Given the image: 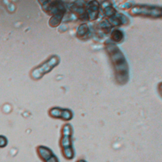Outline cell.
Returning a JSON list of instances; mask_svg holds the SVG:
<instances>
[{"mask_svg":"<svg viewBox=\"0 0 162 162\" xmlns=\"http://www.w3.org/2000/svg\"><path fill=\"white\" fill-rule=\"evenodd\" d=\"M110 46L108 51L116 72V77H122L121 82L126 81L128 77V67L125 59L117 47L113 45Z\"/></svg>","mask_w":162,"mask_h":162,"instance_id":"1","label":"cell"},{"mask_svg":"<svg viewBox=\"0 0 162 162\" xmlns=\"http://www.w3.org/2000/svg\"><path fill=\"white\" fill-rule=\"evenodd\" d=\"M60 62V59L57 56H52L49 60L44 63L41 67L35 68L32 72V76L35 79H39L45 73L50 72Z\"/></svg>","mask_w":162,"mask_h":162,"instance_id":"2","label":"cell"},{"mask_svg":"<svg viewBox=\"0 0 162 162\" xmlns=\"http://www.w3.org/2000/svg\"><path fill=\"white\" fill-rule=\"evenodd\" d=\"M132 11L136 12V14L142 11V15H150L151 17H161V8H158V7H136L132 9Z\"/></svg>","mask_w":162,"mask_h":162,"instance_id":"3","label":"cell"},{"mask_svg":"<svg viewBox=\"0 0 162 162\" xmlns=\"http://www.w3.org/2000/svg\"><path fill=\"white\" fill-rule=\"evenodd\" d=\"M51 115L55 117L63 118L65 120H70L72 118V113L70 111L67 110H63L60 108H53L51 110Z\"/></svg>","mask_w":162,"mask_h":162,"instance_id":"4","label":"cell"},{"mask_svg":"<svg viewBox=\"0 0 162 162\" xmlns=\"http://www.w3.org/2000/svg\"><path fill=\"white\" fill-rule=\"evenodd\" d=\"M88 15L90 16L91 20H94L96 19L98 10H99V5L97 2H91L88 4Z\"/></svg>","mask_w":162,"mask_h":162,"instance_id":"5","label":"cell"},{"mask_svg":"<svg viewBox=\"0 0 162 162\" xmlns=\"http://www.w3.org/2000/svg\"><path fill=\"white\" fill-rule=\"evenodd\" d=\"M123 37L124 34L120 30H115L112 33V39L116 42L120 41L122 39Z\"/></svg>","mask_w":162,"mask_h":162,"instance_id":"6","label":"cell"},{"mask_svg":"<svg viewBox=\"0 0 162 162\" xmlns=\"http://www.w3.org/2000/svg\"><path fill=\"white\" fill-rule=\"evenodd\" d=\"M89 31V29H88V27L86 24H82L81 25L79 26V27L78 28V30H77V35L79 36H84L85 35V34H87V33Z\"/></svg>","mask_w":162,"mask_h":162,"instance_id":"7","label":"cell"},{"mask_svg":"<svg viewBox=\"0 0 162 162\" xmlns=\"http://www.w3.org/2000/svg\"><path fill=\"white\" fill-rule=\"evenodd\" d=\"M105 14L107 15L113 17L115 15V13H116V11H115V10L113 8H112L110 7H107V8H105Z\"/></svg>","mask_w":162,"mask_h":162,"instance_id":"8","label":"cell"},{"mask_svg":"<svg viewBox=\"0 0 162 162\" xmlns=\"http://www.w3.org/2000/svg\"><path fill=\"white\" fill-rule=\"evenodd\" d=\"M7 139L3 136H0V147H3L7 145Z\"/></svg>","mask_w":162,"mask_h":162,"instance_id":"9","label":"cell"}]
</instances>
